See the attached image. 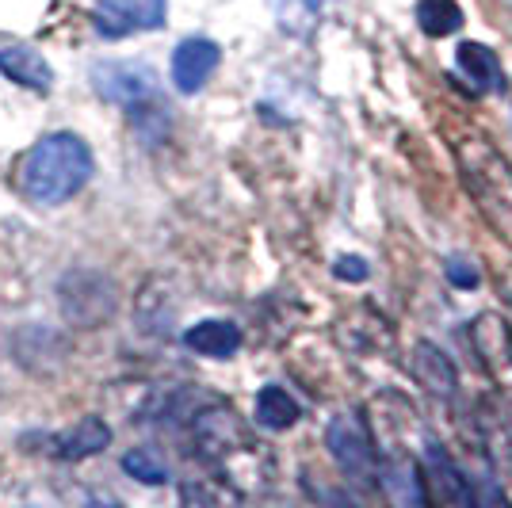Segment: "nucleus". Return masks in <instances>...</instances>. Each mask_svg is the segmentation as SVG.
<instances>
[{"label":"nucleus","mask_w":512,"mask_h":508,"mask_svg":"<svg viewBox=\"0 0 512 508\" xmlns=\"http://www.w3.org/2000/svg\"><path fill=\"white\" fill-rule=\"evenodd\" d=\"M321 4H325V0H272L283 31H291V35H306V31L318 23Z\"/></svg>","instance_id":"f3484780"},{"label":"nucleus","mask_w":512,"mask_h":508,"mask_svg":"<svg viewBox=\"0 0 512 508\" xmlns=\"http://www.w3.org/2000/svg\"><path fill=\"white\" fill-rule=\"evenodd\" d=\"M455 69L470 85V92H501L505 88V69L501 58L486 43H463L455 50Z\"/></svg>","instance_id":"6e6552de"},{"label":"nucleus","mask_w":512,"mask_h":508,"mask_svg":"<svg viewBox=\"0 0 512 508\" xmlns=\"http://www.w3.org/2000/svg\"><path fill=\"white\" fill-rule=\"evenodd\" d=\"M409 367H413V375L421 379V386L432 390L436 398H451V394L459 390V375H455L451 360L436 348V344H428V340H421V344L413 348Z\"/></svg>","instance_id":"f8f14e48"},{"label":"nucleus","mask_w":512,"mask_h":508,"mask_svg":"<svg viewBox=\"0 0 512 508\" xmlns=\"http://www.w3.org/2000/svg\"><path fill=\"white\" fill-rule=\"evenodd\" d=\"M123 470L134 482H142V486H165L169 482V466L161 463L157 455H150V451H127L123 455Z\"/></svg>","instance_id":"a211bd4d"},{"label":"nucleus","mask_w":512,"mask_h":508,"mask_svg":"<svg viewBox=\"0 0 512 508\" xmlns=\"http://www.w3.org/2000/svg\"><path fill=\"white\" fill-rule=\"evenodd\" d=\"M474 508H512L509 497H505V489L497 486L493 478H482V482H474Z\"/></svg>","instance_id":"aec40b11"},{"label":"nucleus","mask_w":512,"mask_h":508,"mask_svg":"<svg viewBox=\"0 0 512 508\" xmlns=\"http://www.w3.org/2000/svg\"><path fill=\"white\" fill-rule=\"evenodd\" d=\"M417 27L432 39L455 35L463 27V8L455 0H421L417 4Z\"/></svg>","instance_id":"dca6fc26"},{"label":"nucleus","mask_w":512,"mask_h":508,"mask_svg":"<svg viewBox=\"0 0 512 508\" xmlns=\"http://www.w3.org/2000/svg\"><path fill=\"white\" fill-rule=\"evenodd\" d=\"M253 417L264 432H287V428L302 417V405L295 402V394H287L283 386H264V390L256 394Z\"/></svg>","instance_id":"2eb2a0df"},{"label":"nucleus","mask_w":512,"mask_h":508,"mask_svg":"<svg viewBox=\"0 0 512 508\" xmlns=\"http://www.w3.org/2000/svg\"><path fill=\"white\" fill-rule=\"evenodd\" d=\"M459 161L467 172V188L478 195V203L493 214V218H512V169L493 153L486 142H470L459 149Z\"/></svg>","instance_id":"7ed1b4c3"},{"label":"nucleus","mask_w":512,"mask_h":508,"mask_svg":"<svg viewBox=\"0 0 512 508\" xmlns=\"http://www.w3.org/2000/svg\"><path fill=\"white\" fill-rule=\"evenodd\" d=\"M448 283L459 287V291H474L482 283V276H478V268L470 264L467 256H448Z\"/></svg>","instance_id":"6ab92c4d"},{"label":"nucleus","mask_w":512,"mask_h":508,"mask_svg":"<svg viewBox=\"0 0 512 508\" xmlns=\"http://www.w3.org/2000/svg\"><path fill=\"white\" fill-rule=\"evenodd\" d=\"M470 337H474V348L482 363L497 371V375H512V329L505 318L497 314H482L470 325Z\"/></svg>","instance_id":"0eeeda50"},{"label":"nucleus","mask_w":512,"mask_h":508,"mask_svg":"<svg viewBox=\"0 0 512 508\" xmlns=\"http://www.w3.org/2000/svg\"><path fill=\"white\" fill-rule=\"evenodd\" d=\"M379 486L386 489V497H390L398 508H428L425 482H421L417 466L409 463V459L379 463Z\"/></svg>","instance_id":"9b49d317"},{"label":"nucleus","mask_w":512,"mask_h":508,"mask_svg":"<svg viewBox=\"0 0 512 508\" xmlns=\"http://www.w3.org/2000/svg\"><path fill=\"white\" fill-rule=\"evenodd\" d=\"M0 73L8 81H16V85L35 88V92H50L54 88V69L31 46H4L0 50Z\"/></svg>","instance_id":"9d476101"},{"label":"nucleus","mask_w":512,"mask_h":508,"mask_svg":"<svg viewBox=\"0 0 512 508\" xmlns=\"http://www.w3.org/2000/svg\"><path fill=\"white\" fill-rule=\"evenodd\" d=\"M329 455L337 459L341 474L356 486H375L379 482V451L371 440V428L363 424L360 413H341L325 428Z\"/></svg>","instance_id":"f03ea898"},{"label":"nucleus","mask_w":512,"mask_h":508,"mask_svg":"<svg viewBox=\"0 0 512 508\" xmlns=\"http://www.w3.org/2000/svg\"><path fill=\"white\" fill-rule=\"evenodd\" d=\"M425 463H428V474H432V482L436 489L448 497L455 508H474V482L467 478V470L451 459L444 447L436 444V440H428L425 444Z\"/></svg>","instance_id":"1a4fd4ad"},{"label":"nucleus","mask_w":512,"mask_h":508,"mask_svg":"<svg viewBox=\"0 0 512 508\" xmlns=\"http://www.w3.org/2000/svg\"><path fill=\"white\" fill-rule=\"evenodd\" d=\"M92 180V149L77 134H50L23 165V191L39 207H58Z\"/></svg>","instance_id":"f257e3e1"},{"label":"nucleus","mask_w":512,"mask_h":508,"mask_svg":"<svg viewBox=\"0 0 512 508\" xmlns=\"http://www.w3.org/2000/svg\"><path fill=\"white\" fill-rule=\"evenodd\" d=\"M337 279H352V283L367 279V260L363 256H344V260H337Z\"/></svg>","instance_id":"412c9836"},{"label":"nucleus","mask_w":512,"mask_h":508,"mask_svg":"<svg viewBox=\"0 0 512 508\" xmlns=\"http://www.w3.org/2000/svg\"><path fill=\"white\" fill-rule=\"evenodd\" d=\"M88 508H115V505H104V501H96V505H88Z\"/></svg>","instance_id":"4be33fe9"},{"label":"nucleus","mask_w":512,"mask_h":508,"mask_svg":"<svg viewBox=\"0 0 512 508\" xmlns=\"http://www.w3.org/2000/svg\"><path fill=\"white\" fill-rule=\"evenodd\" d=\"M218 58H222V50L211 39H203V35L184 39V43L172 50V85L180 88L184 96H195L214 77Z\"/></svg>","instance_id":"423d86ee"},{"label":"nucleus","mask_w":512,"mask_h":508,"mask_svg":"<svg viewBox=\"0 0 512 508\" xmlns=\"http://www.w3.org/2000/svg\"><path fill=\"white\" fill-rule=\"evenodd\" d=\"M184 344H188L192 352H199V356L226 360V356H234L237 348H241V329H237L234 321H222V318L199 321V325H192V329L184 333Z\"/></svg>","instance_id":"ddd939ff"},{"label":"nucleus","mask_w":512,"mask_h":508,"mask_svg":"<svg viewBox=\"0 0 512 508\" xmlns=\"http://www.w3.org/2000/svg\"><path fill=\"white\" fill-rule=\"evenodd\" d=\"M169 20L165 0H104L96 8V31L104 39H123L134 31H161Z\"/></svg>","instance_id":"39448f33"},{"label":"nucleus","mask_w":512,"mask_h":508,"mask_svg":"<svg viewBox=\"0 0 512 508\" xmlns=\"http://www.w3.org/2000/svg\"><path fill=\"white\" fill-rule=\"evenodd\" d=\"M92 85L96 92L111 100V104H123L130 111H138L142 104L157 100V73L146 62H104L92 69Z\"/></svg>","instance_id":"20e7f679"},{"label":"nucleus","mask_w":512,"mask_h":508,"mask_svg":"<svg viewBox=\"0 0 512 508\" xmlns=\"http://www.w3.org/2000/svg\"><path fill=\"white\" fill-rule=\"evenodd\" d=\"M107 444H111V428H107L100 417H88V421L73 424L69 432L58 436L54 455H58V459H69V463H77V459H88V455H100Z\"/></svg>","instance_id":"4468645a"}]
</instances>
